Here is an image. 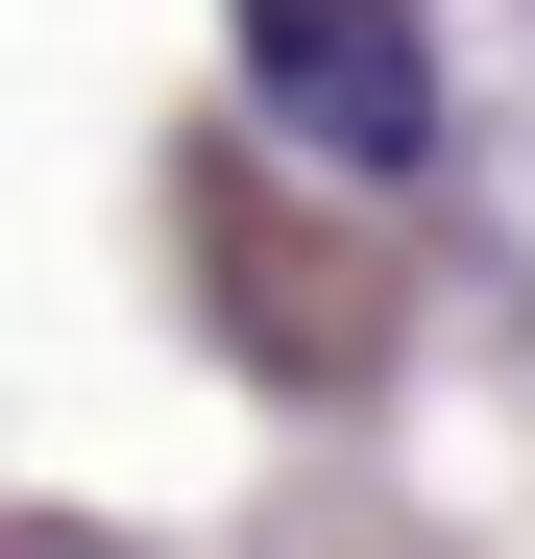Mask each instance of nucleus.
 Returning a JSON list of instances; mask_svg holds the SVG:
<instances>
[{"instance_id": "nucleus-1", "label": "nucleus", "mask_w": 535, "mask_h": 559, "mask_svg": "<svg viewBox=\"0 0 535 559\" xmlns=\"http://www.w3.org/2000/svg\"><path fill=\"white\" fill-rule=\"evenodd\" d=\"M219 25H243L268 146H317V170H438V25H414V0H219Z\"/></svg>"}]
</instances>
